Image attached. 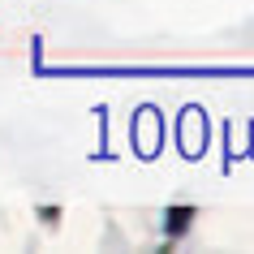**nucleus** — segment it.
Masks as SVG:
<instances>
[]
</instances>
